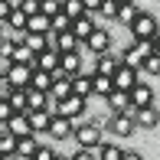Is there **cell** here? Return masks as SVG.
Listing matches in <instances>:
<instances>
[{
	"label": "cell",
	"mask_w": 160,
	"mask_h": 160,
	"mask_svg": "<svg viewBox=\"0 0 160 160\" xmlns=\"http://www.w3.org/2000/svg\"><path fill=\"white\" fill-rule=\"evenodd\" d=\"M82 7H85V13H92V17H95L98 7H101V0H82Z\"/></svg>",
	"instance_id": "38"
},
{
	"label": "cell",
	"mask_w": 160,
	"mask_h": 160,
	"mask_svg": "<svg viewBox=\"0 0 160 160\" xmlns=\"http://www.w3.org/2000/svg\"><path fill=\"white\" fill-rule=\"evenodd\" d=\"M128 98H131V108H147V105H154V88L141 78V82L128 92Z\"/></svg>",
	"instance_id": "10"
},
{
	"label": "cell",
	"mask_w": 160,
	"mask_h": 160,
	"mask_svg": "<svg viewBox=\"0 0 160 160\" xmlns=\"http://www.w3.org/2000/svg\"><path fill=\"white\" fill-rule=\"evenodd\" d=\"M7 101H10L13 111H23L26 114V92L23 88H10V92H7Z\"/></svg>",
	"instance_id": "29"
},
{
	"label": "cell",
	"mask_w": 160,
	"mask_h": 160,
	"mask_svg": "<svg viewBox=\"0 0 160 160\" xmlns=\"http://www.w3.org/2000/svg\"><path fill=\"white\" fill-rule=\"evenodd\" d=\"M59 69L65 75H78L82 72V49L78 52H59Z\"/></svg>",
	"instance_id": "16"
},
{
	"label": "cell",
	"mask_w": 160,
	"mask_h": 160,
	"mask_svg": "<svg viewBox=\"0 0 160 160\" xmlns=\"http://www.w3.org/2000/svg\"><path fill=\"white\" fill-rule=\"evenodd\" d=\"M105 128L108 131H111V134L114 137H131V134H134V114H108V118H105Z\"/></svg>",
	"instance_id": "7"
},
{
	"label": "cell",
	"mask_w": 160,
	"mask_h": 160,
	"mask_svg": "<svg viewBox=\"0 0 160 160\" xmlns=\"http://www.w3.org/2000/svg\"><path fill=\"white\" fill-rule=\"evenodd\" d=\"M85 105H88L85 98L65 95L62 101H52V114H62V118H69V121H78V118L85 114Z\"/></svg>",
	"instance_id": "3"
},
{
	"label": "cell",
	"mask_w": 160,
	"mask_h": 160,
	"mask_svg": "<svg viewBox=\"0 0 160 160\" xmlns=\"http://www.w3.org/2000/svg\"><path fill=\"white\" fill-rule=\"evenodd\" d=\"M0 36H3V23H0Z\"/></svg>",
	"instance_id": "43"
},
{
	"label": "cell",
	"mask_w": 160,
	"mask_h": 160,
	"mask_svg": "<svg viewBox=\"0 0 160 160\" xmlns=\"http://www.w3.org/2000/svg\"><path fill=\"white\" fill-rule=\"evenodd\" d=\"M141 72H147V75H157V72H160V59H157V52L144 56V62H141Z\"/></svg>",
	"instance_id": "31"
},
{
	"label": "cell",
	"mask_w": 160,
	"mask_h": 160,
	"mask_svg": "<svg viewBox=\"0 0 160 160\" xmlns=\"http://www.w3.org/2000/svg\"><path fill=\"white\" fill-rule=\"evenodd\" d=\"M134 128L137 131H154L157 128V105H147V108H134Z\"/></svg>",
	"instance_id": "12"
},
{
	"label": "cell",
	"mask_w": 160,
	"mask_h": 160,
	"mask_svg": "<svg viewBox=\"0 0 160 160\" xmlns=\"http://www.w3.org/2000/svg\"><path fill=\"white\" fill-rule=\"evenodd\" d=\"M131 36H134V39H154L157 36V20H154V13H137L134 20H131Z\"/></svg>",
	"instance_id": "4"
},
{
	"label": "cell",
	"mask_w": 160,
	"mask_h": 160,
	"mask_svg": "<svg viewBox=\"0 0 160 160\" xmlns=\"http://www.w3.org/2000/svg\"><path fill=\"white\" fill-rule=\"evenodd\" d=\"M33 69H42V72L59 69V52H56L52 46H46L42 52H36V56H33Z\"/></svg>",
	"instance_id": "14"
},
{
	"label": "cell",
	"mask_w": 160,
	"mask_h": 160,
	"mask_svg": "<svg viewBox=\"0 0 160 160\" xmlns=\"http://www.w3.org/2000/svg\"><path fill=\"white\" fill-rule=\"evenodd\" d=\"M69 30H72V36H75L78 42H85V39H88V33L95 30V17H92V13H82V17H75V20H72V26H69Z\"/></svg>",
	"instance_id": "13"
},
{
	"label": "cell",
	"mask_w": 160,
	"mask_h": 160,
	"mask_svg": "<svg viewBox=\"0 0 160 160\" xmlns=\"http://www.w3.org/2000/svg\"><path fill=\"white\" fill-rule=\"evenodd\" d=\"M62 10V0H39V13L42 17H56Z\"/></svg>",
	"instance_id": "32"
},
{
	"label": "cell",
	"mask_w": 160,
	"mask_h": 160,
	"mask_svg": "<svg viewBox=\"0 0 160 160\" xmlns=\"http://www.w3.org/2000/svg\"><path fill=\"white\" fill-rule=\"evenodd\" d=\"M82 46L88 49V52H95V56H101V52H108V49H111V33H108L105 26H95V30L88 33V39H85Z\"/></svg>",
	"instance_id": "8"
},
{
	"label": "cell",
	"mask_w": 160,
	"mask_h": 160,
	"mask_svg": "<svg viewBox=\"0 0 160 160\" xmlns=\"http://www.w3.org/2000/svg\"><path fill=\"white\" fill-rule=\"evenodd\" d=\"M118 65H121V56H114L111 49H108V52L98 56V62H95V69H92V72H98V75H111Z\"/></svg>",
	"instance_id": "18"
},
{
	"label": "cell",
	"mask_w": 160,
	"mask_h": 160,
	"mask_svg": "<svg viewBox=\"0 0 160 160\" xmlns=\"http://www.w3.org/2000/svg\"><path fill=\"white\" fill-rule=\"evenodd\" d=\"M49 85H52V75H49V72H42V69H33V75H30V88L46 92V95H49Z\"/></svg>",
	"instance_id": "25"
},
{
	"label": "cell",
	"mask_w": 160,
	"mask_h": 160,
	"mask_svg": "<svg viewBox=\"0 0 160 160\" xmlns=\"http://www.w3.org/2000/svg\"><path fill=\"white\" fill-rule=\"evenodd\" d=\"M17 10H20V13H26V17H33V13H39V0H20Z\"/></svg>",
	"instance_id": "36"
},
{
	"label": "cell",
	"mask_w": 160,
	"mask_h": 160,
	"mask_svg": "<svg viewBox=\"0 0 160 160\" xmlns=\"http://www.w3.org/2000/svg\"><path fill=\"white\" fill-rule=\"evenodd\" d=\"M39 147V141H36V134H26V137H17V144H13V154H17L20 160H30L33 157V150Z\"/></svg>",
	"instance_id": "21"
},
{
	"label": "cell",
	"mask_w": 160,
	"mask_h": 160,
	"mask_svg": "<svg viewBox=\"0 0 160 160\" xmlns=\"http://www.w3.org/2000/svg\"><path fill=\"white\" fill-rule=\"evenodd\" d=\"M0 78H3V75H0Z\"/></svg>",
	"instance_id": "44"
},
{
	"label": "cell",
	"mask_w": 160,
	"mask_h": 160,
	"mask_svg": "<svg viewBox=\"0 0 160 160\" xmlns=\"http://www.w3.org/2000/svg\"><path fill=\"white\" fill-rule=\"evenodd\" d=\"M121 160H144V157L137 154V150H124V154H121Z\"/></svg>",
	"instance_id": "40"
},
{
	"label": "cell",
	"mask_w": 160,
	"mask_h": 160,
	"mask_svg": "<svg viewBox=\"0 0 160 160\" xmlns=\"http://www.w3.org/2000/svg\"><path fill=\"white\" fill-rule=\"evenodd\" d=\"M69 160H98V157H95V150H85V147H78V150H75V154H72Z\"/></svg>",
	"instance_id": "37"
},
{
	"label": "cell",
	"mask_w": 160,
	"mask_h": 160,
	"mask_svg": "<svg viewBox=\"0 0 160 160\" xmlns=\"http://www.w3.org/2000/svg\"><path fill=\"white\" fill-rule=\"evenodd\" d=\"M23 46L30 49V52H42L49 42H46V36H42V33H26V36H23Z\"/></svg>",
	"instance_id": "28"
},
{
	"label": "cell",
	"mask_w": 160,
	"mask_h": 160,
	"mask_svg": "<svg viewBox=\"0 0 160 160\" xmlns=\"http://www.w3.org/2000/svg\"><path fill=\"white\" fill-rule=\"evenodd\" d=\"M3 131H7V134H13V137H26V134H33V128H30V118H26L23 111H13L10 118H7Z\"/></svg>",
	"instance_id": "11"
},
{
	"label": "cell",
	"mask_w": 160,
	"mask_h": 160,
	"mask_svg": "<svg viewBox=\"0 0 160 160\" xmlns=\"http://www.w3.org/2000/svg\"><path fill=\"white\" fill-rule=\"evenodd\" d=\"M0 160H20L17 154H0Z\"/></svg>",
	"instance_id": "41"
},
{
	"label": "cell",
	"mask_w": 160,
	"mask_h": 160,
	"mask_svg": "<svg viewBox=\"0 0 160 160\" xmlns=\"http://www.w3.org/2000/svg\"><path fill=\"white\" fill-rule=\"evenodd\" d=\"M26 118H30L33 134H46V124H49V118H52V111H49V108H39V111H26Z\"/></svg>",
	"instance_id": "20"
},
{
	"label": "cell",
	"mask_w": 160,
	"mask_h": 160,
	"mask_svg": "<svg viewBox=\"0 0 160 160\" xmlns=\"http://www.w3.org/2000/svg\"><path fill=\"white\" fill-rule=\"evenodd\" d=\"M30 75H33V65H23V62H10L3 69V82L10 88H26L30 85Z\"/></svg>",
	"instance_id": "5"
},
{
	"label": "cell",
	"mask_w": 160,
	"mask_h": 160,
	"mask_svg": "<svg viewBox=\"0 0 160 160\" xmlns=\"http://www.w3.org/2000/svg\"><path fill=\"white\" fill-rule=\"evenodd\" d=\"M108 105H111V114H128V111H134L128 92H111V95H108Z\"/></svg>",
	"instance_id": "24"
},
{
	"label": "cell",
	"mask_w": 160,
	"mask_h": 160,
	"mask_svg": "<svg viewBox=\"0 0 160 160\" xmlns=\"http://www.w3.org/2000/svg\"><path fill=\"white\" fill-rule=\"evenodd\" d=\"M30 160H56V150L52 147H46V144H39V147L33 150V157Z\"/></svg>",
	"instance_id": "34"
},
{
	"label": "cell",
	"mask_w": 160,
	"mask_h": 160,
	"mask_svg": "<svg viewBox=\"0 0 160 160\" xmlns=\"http://www.w3.org/2000/svg\"><path fill=\"white\" fill-rule=\"evenodd\" d=\"M26 111H39V108H49V111H52V98L46 95V92H36V88H30V85H26Z\"/></svg>",
	"instance_id": "15"
},
{
	"label": "cell",
	"mask_w": 160,
	"mask_h": 160,
	"mask_svg": "<svg viewBox=\"0 0 160 160\" xmlns=\"http://www.w3.org/2000/svg\"><path fill=\"white\" fill-rule=\"evenodd\" d=\"M59 13H65L69 20H75V17H82L85 13V7H82V0H62V10Z\"/></svg>",
	"instance_id": "30"
},
{
	"label": "cell",
	"mask_w": 160,
	"mask_h": 160,
	"mask_svg": "<svg viewBox=\"0 0 160 160\" xmlns=\"http://www.w3.org/2000/svg\"><path fill=\"white\" fill-rule=\"evenodd\" d=\"M150 52H154V39H134V46L121 52V65H131V69L141 72L144 56H150Z\"/></svg>",
	"instance_id": "2"
},
{
	"label": "cell",
	"mask_w": 160,
	"mask_h": 160,
	"mask_svg": "<svg viewBox=\"0 0 160 160\" xmlns=\"http://www.w3.org/2000/svg\"><path fill=\"white\" fill-rule=\"evenodd\" d=\"M141 13V0H128V3H118V13H114V20H118L121 26H131V20Z\"/></svg>",
	"instance_id": "17"
},
{
	"label": "cell",
	"mask_w": 160,
	"mask_h": 160,
	"mask_svg": "<svg viewBox=\"0 0 160 160\" xmlns=\"http://www.w3.org/2000/svg\"><path fill=\"white\" fill-rule=\"evenodd\" d=\"M56 160H69V157H59V154H56Z\"/></svg>",
	"instance_id": "42"
},
{
	"label": "cell",
	"mask_w": 160,
	"mask_h": 160,
	"mask_svg": "<svg viewBox=\"0 0 160 160\" xmlns=\"http://www.w3.org/2000/svg\"><path fill=\"white\" fill-rule=\"evenodd\" d=\"M7 17H10V3H7V0H0V23H3Z\"/></svg>",
	"instance_id": "39"
},
{
	"label": "cell",
	"mask_w": 160,
	"mask_h": 160,
	"mask_svg": "<svg viewBox=\"0 0 160 160\" xmlns=\"http://www.w3.org/2000/svg\"><path fill=\"white\" fill-rule=\"evenodd\" d=\"M72 128H75V121L62 118V114H52V118H49V124H46V134L56 137V141H65V137H72Z\"/></svg>",
	"instance_id": "9"
},
{
	"label": "cell",
	"mask_w": 160,
	"mask_h": 160,
	"mask_svg": "<svg viewBox=\"0 0 160 160\" xmlns=\"http://www.w3.org/2000/svg\"><path fill=\"white\" fill-rule=\"evenodd\" d=\"M33 56H36V52H30V49H26L23 42H13V49H10V62H23V65H33Z\"/></svg>",
	"instance_id": "27"
},
{
	"label": "cell",
	"mask_w": 160,
	"mask_h": 160,
	"mask_svg": "<svg viewBox=\"0 0 160 160\" xmlns=\"http://www.w3.org/2000/svg\"><path fill=\"white\" fill-rule=\"evenodd\" d=\"M26 33H49V17H42V13H33V17H26Z\"/></svg>",
	"instance_id": "26"
},
{
	"label": "cell",
	"mask_w": 160,
	"mask_h": 160,
	"mask_svg": "<svg viewBox=\"0 0 160 160\" xmlns=\"http://www.w3.org/2000/svg\"><path fill=\"white\" fill-rule=\"evenodd\" d=\"M121 154H124V147L114 144V141H101L98 147H95V157L98 160H121Z\"/></svg>",
	"instance_id": "22"
},
{
	"label": "cell",
	"mask_w": 160,
	"mask_h": 160,
	"mask_svg": "<svg viewBox=\"0 0 160 160\" xmlns=\"http://www.w3.org/2000/svg\"><path fill=\"white\" fill-rule=\"evenodd\" d=\"M72 95H78V98H85V101L92 98V72H88V75H85V72L72 75Z\"/></svg>",
	"instance_id": "19"
},
{
	"label": "cell",
	"mask_w": 160,
	"mask_h": 160,
	"mask_svg": "<svg viewBox=\"0 0 160 160\" xmlns=\"http://www.w3.org/2000/svg\"><path fill=\"white\" fill-rule=\"evenodd\" d=\"M98 13H101V17H108V20H114V13H118V0H101Z\"/></svg>",
	"instance_id": "35"
},
{
	"label": "cell",
	"mask_w": 160,
	"mask_h": 160,
	"mask_svg": "<svg viewBox=\"0 0 160 160\" xmlns=\"http://www.w3.org/2000/svg\"><path fill=\"white\" fill-rule=\"evenodd\" d=\"M137 82H141V72L131 69V65H118V69L111 72V85H114V92H131Z\"/></svg>",
	"instance_id": "6"
},
{
	"label": "cell",
	"mask_w": 160,
	"mask_h": 160,
	"mask_svg": "<svg viewBox=\"0 0 160 160\" xmlns=\"http://www.w3.org/2000/svg\"><path fill=\"white\" fill-rule=\"evenodd\" d=\"M114 92V85H111V75H98V72H92V95H98V98H108Z\"/></svg>",
	"instance_id": "23"
},
{
	"label": "cell",
	"mask_w": 160,
	"mask_h": 160,
	"mask_svg": "<svg viewBox=\"0 0 160 160\" xmlns=\"http://www.w3.org/2000/svg\"><path fill=\"white\" fill-rule=\"evenodd\" d=\"M7 26H13V30H26V13H20V10H10V17L3 20Z\"/></svg>",
	"instance_id": "33"
},
{
	"label": "cell",
	"mask_w": 160,
	"mask_h": 160,
	"mask_svg": "<svg viewBox=\"0 0 160 160\" xmlns=\"http://www.w3.org/2000/svg\"><path fill=\"white\" fill-rule=\"evenodd\" d=\"M72 137H75V144L78 147H85V150H95L105 137H101V128L95 124V121H85V124H75L72 128Z\"/></svg>",
	"instance_id": "1"
}]
</instances>
